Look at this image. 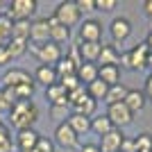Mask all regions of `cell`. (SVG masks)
Here are the masks:
<instances>
[{"label": "cell", "instance_id": "6da1fadb", "mask_svg": "<svg viewBox=\"0 0 152 152\" xmlns=\"http://www.w3.org/2000/svg\"><path fill=\"white\" fill-rule=\"evenodd\" d=\"M9 121L16 129H32V125L39 121V109L32 100H18L9 109Z\"/></svg>", "mask_w": 152, "mask_h": 152}, {"label": "cell", "instance_id": "7a4b0ae2", "mask_svg": "<svg viewBox=\"0 0 152 152\" xmlns=\"http://www.w3.org/2000/svg\"><path fill=\"white\" fill-rule=\"evenodd\" d=\"M148 55H150V48L145 45V41L136 43L132 50L121 52V66L127 70H141V68H145V64H148Z\"/></svg>", "mask_w": 152, "mask_h": 152}, {"label": "cell", "instance_id": "3957f363", "mask_svg": "<svg viewBox=\"0 0 152 152\" xmlns=\"http://www.w3.org/2000/svg\"><path fill=\"white\" fill-rule=\"evenodd\" d=\"M52 16L57 18L59 25L68 27V30H70V27H75V25H80V20H82V12L77 9L75 0H64V2H59Z\"/></svg>", "mask_w": 152, "mask_h": 152}, {"label": "cell", "instance_id": "277c9868", "mask_svg": "<svg viewBox=\"0 0 152 152\" xmlns=\"http://www.w3.org/2000/svg\"><path fill=\"white\" fill-rule=\"evenodd\" d=\"M30 50H32V55L39 59L41 66H57V64L61 61V57H64L61 45L52 43V41H48V43H43V45H32L30 43Z\"/></svg>", "mask_w": 152, "mask_h": 152}, {"label": "cell", "instance_id": "5b68a950", "mask_svg": "<svg viewBox=\"0 0 152 152\" xmlns=\"http://www.w3.org/2000/svg\"><path fill=\"white\" fill-rule=\"evenodd\" d=\"M37 9H39L37 0H12V5L5 14L12 20H30L37 14Z\"/></svg>", "mask_w": 152, "mask_h": 152}, {"label": "cell", "instance_id": "8992f818", "mask_svg": "<svg viewBox=\"0 0 152 152\" xmlns=\"http://www.w3.org/2000/svg\"><path fill=\"white\" fill-rule=\"evenodd\" d=\"M104 114H107V118L111 121V125H114L116 129H123V127L132 125V121H134V114L125 107V102L107 104V111H104Z\"/></svg>", "mask_w": 152, "mask_h": 152}, {"label": "cell", "instance_id": "52a82bcc", "mask_svg": "<svg viewBox=\"0 0 152 152\" xmlns=\"http://www.w3.org/2000/svg\"><path fill=\"white\" fill-rule=\"evenodd\" d=\"M102 23L98 18H86L80 25V43H100Z\"/></svg>", "mask_w": 152, "mask_h": 152}, {"label": "cell", "instance_id": "ba28073f", "mask_svg": "<svg viewBox=\"0 0 152 152\" xmlns=\"http://www.w3.org/2000/svg\"><path fill=\"white\" fill-rule=\"evenodd\" d=\"M55 143L66 150H73V148H80V136L70 129L68 123H59L55 127Z\"/></svg>", "mask_w": 152, "mask_h": 152}, {"label": "cell", "instance_id": "9c48e42d", "mask_svg": "<svg viewBox=\"0 0 152 152\" xmlns=\"http://www.w3.org/2000/svg\"><path fill=\"white\" fill-rule=\"evenodd\" d=\"M50 41V25L48 18H34L30 25V43L32 45H43Z\"/></svg>", "mask_w": 152, "mask_h": 152}, {"label": "cell", "instance_id": "30bf717a", "mask_svg": "<svg viewBox=\"0 0 152 152\" xmlns=\"http://www.w3.org/2000/svg\"><path fill=\"white\" fill-rule=\"evenodd\" d=\"M109 34H111V41H114L116 45L125 43L127 39L132 37V23H129L127 18H123V16H118V18L111 20V25H109Z\"/></svg>", "mask_w": 152, "mask_h": 152}, {"label": "cell", "instance_id": "8fae6325", "mask_svg": "<svg viewBox=\"0 0 152 152\" xmlns=\"http://www.w3.org/2000/svg\"><path fill=\"white\" fill-rule=\"evenodd\" d=\"M39 139H41V134H39L37 129H20V132L16 134L14 148H16L18 152H32L34 148H37Z\"/></svg>", "mask_w": 152, "mask_h": 152}, {"label": "cell", "instance_id": "7c38bea8", "mask_svg": "<svg viewBox=\"0 0 152 152\" xmlns=\"http://www.w3.org/2000/svg\"><path fill=\"white\" fill-rule=\"evenodd\" d=\"M32 82H34V77H32L25 68H9L5 75H2V82L0 84H2V86H14V89H16V86L32 84Z\"/></svg>", "mask_w": 152, "mask_h": 152}, {"label": "cell", "instance_id": "4fadbf2b", "mask_svg": "<svg viewBox=\"0 0 152 152\" xmlns=\"http://www.w3.org/2000/svg\"><path fill=\"white\" fill-rule=\"evenodd\" d=\"M123 139H125V134H123V129H111L109 134H104V136H100V150L102 152H121V143Z\"/></svg>", "mask_w": 152, "mask_h": 152}, {"label": "cell", "instance_id": "5bb4252c", "mask_svg": "<svg viewBox=\"0 0 152 152\" xmlns=\"http://www.w3.org/2000/svg\"><path fill=\"white\" fill-rule=\"evenodd\" d=\"M59 77H57V70H55V66H41L39 64L37 70H34V84H43L45 89L48 86H52V84H57Z\"/></svg>", "mask_w": 152, "mask_h": 152}, {"label": "cell", "instance_id": "9a60e30c", "mask_svg": "<svg viewBox=\"0 0 152 152\" xmlns=\"http://www.w3.org/2000/svg\"><path fill=\"white\" fill-rule=\"evenodd\" d=\"M100 66H121V50L116 43H102V52L98 57Z\"/></svg>", "mask_w": 152, "mask_h": 152}, {"label": "cell", "instance_id": "2e32d148", "mask_svg": "<svg viewBox=\"0 0 152 152\" xmlns=\"http://www.w3.org/2000/svg\"><path fill=\"white\" fill-rule=\"evenodd\" d=\"M48 25H50V41L52 43L61 45V43H66V41L70 39V30L64 27V25H59L55 16H48Z\"/></svg>", "mask_w": 152, "mask_h": 152}, {"label": "cell", "instance_id": "e0dca14e", "mask_svg": "<svg viewBox=\"0 0 152 152\" xmlns=\"http://www.w3.org/2000/svg\"><path fill=\"white\" fill-rule=\"evenodd\" d=\"M123 102H125V107L129 109L132 114H136V111H141V109L145 107L148 98H145V93H143V91H139V89H129Z\"/></svg>", "mask_w": 152, "mask_h": 152}, {"label": "cell", "instance_id": "ac0fdd59", "mask_svg": "<svg viewBox=\"0 0 152 152\" xmlns=\"http://www.w3.org/2000/svg\"><path fill=\"white\" fill-rule=\"evenodd\" d=\"M45 100L50 102V107H52V104H68V91L57 82V84H52V86L45 89ZM68 107H70V104H68Z\"/></svg>", "mask_w": 152, "mask_h": 152}, {"label": "cell", "instance_id": "d6986e66", "mask_svg": "<svg viewBox=\"0 0 152 152\" xmlns=\"http://www.w3.org/2000/svg\"><path fill=\"white\" fill-rule=\"evenodd\" d=\"M98 80L107 86L121 84V66H98Z\"/></svg>", "mask_w": 152, "mask_h": 152}, {"label": "cell", "instance_id": "ffe728a7", "mask_svg": "<svg viewBox=\"0 0 152 152\" xmlns=\"http://www.w3.org/2000/svg\"><path fill=\"white\" fill-rule=\"evenodd\" d=\"M77 48H80V55H82L84 64H95L102 52V41L100 43H80L77 41Z\"/></svg>", "mask_w": 152, "mask_h": 152}, {"label": "cell", "instance_id": "44dd1931", "mask_svg": "<svg viewBox=\"0 0 152 152\" xmlns=\"http://www.w3.org/2000/svg\"><path fill=\"white\" fill-rule=\"evenodd\" d=\"M70 125V129L77 134V136H84V134L91 132V118L86 116H80V114H70V118L66 121Z\"/></svg>", "mask_w": 152, "mask_h": 152}, {"label": "cell", "instance_id": "7402d4cb", "mask_svg": "<svg viewBox=\"0 0 152 152\" xmlns=\"http://www.w3.org/2000/svg\"><path fill=\"white\" fill-rule=\"evenodd\" d=\"M114 129V125H111V121L107 118V114H100V116H93L91 118V132H95L98 136H104V134H109Z\"/></svg>", "mask_w": 152, "mask_h": 152}, {"label": "cell", "instance_id": "603a6c76", "mask_svg": "<svg viewBox=\"0 0 152 152\" xmlns=\"http://www.w3.org/2000/svg\"><path fill=\"white\" fill-rule=\"evenodd\" d=\"M5 48H7V52H9L12 59H20L27 50H30V41H25V39H12Z\"/></svg>", "mask_w": 152, "mask_h": 152}, {"label": "cell", "instance_id": "cb8c5ba5", "mask_svg": "<svg viewBox=\"0 0 152 152\" xmlns=\"http://www.w3.org/2000/svg\"><path fill=\"white\" fill-rule=\"evenodd\" d=\"M77 80L84 84H91L98 80V64H82L80 68H77Z\"/></svg>", "mask_w": 152, "mask_h": 152}, {"label": "cell", "instance_id": "d4e9b609", "mask_svg": "<svg viewBox=\"0 0 152 152\" xmlns=\"http://www.w3.org/2000/svg\"><path fill=\"white\" fill-rule=\"evenodd\" d=\"M127 86L125 84H114V86H109V91H107V98H104V102L107 104H116V102H123L125 100V95H127Z\"/></svg>", "mask_w": 152, "mask_h": 152}, {"label": "cell", "instance_id": "484cf974", "mask_svg": "<svg viewBox=\"0 0 152 152\" xmlns=\"http://www.w3.org/2000/svg\"><path fill=\"white\" fill-rule=\"evenodd\" d=\"M84 89H86V93H89L91 98H93V100L98 102V100H104V98H107V91H109V86H107L104 82H100V80H95V82L86 84Z\"/></svg>", "mask_w": 152, "mask_h": 152}, {"label": "cell", "instance_id": "4316f807", "mask_svg": "<svg viewBox=\"0 0 152 152\" xmlns=\"http://www.w3.org/2000/svg\"><path fill=\"white\" fill-rule=\"evenodd\" d=\"M30 25H32V20H14L12 23V39L30 41Z\"/></svg>", "mask_w": 152, "mask_h": 152}, {"label": "cell", "instance_id": "83f0119b", "mask_svg": "<svg viewBox=\"0 0 152 152\" xmlns=\"http://www.w3.org/2000/svg\"><path fill=\"white\" fill-rule=\"evenodd\" d=\"M12 23L14 20L2 12V16H0V45H7L12 41Z\"/></svg>", "mask_w": 152, "mask_h": 152}, {"label": "cell", "instance_id": "f1b7e54d", "mask_svg": "<svg viewBox=\"0 0 152 152\" xmlns=\"http://www.w3.org/2000/svg\"><path fill=\"white\" fill-rule=\"evenodd\" d=\"M70 114H73V111H70L68 104H52V107H50V118H52V121H57V125H59V123H66L70 118Z\"/></svg>", "mask_w": 152, "mask_h": 152}, {"label": "cell", "instance_id": "f546056e", "mask_svg": "<svg viewBox=\"0 0 152 152\" xmlns=\"http://www.w3.org/2000/svg\"><path fill=\"white\" fill-rule=\"evenodd\" d=\"M57 70V77H66V75H77V66L70 61L68 57H61V61L55 66Z\"/></svg>", "mask_w": 152, "mask_h": 152}, {"label": "cell", "instance_id": "4dcf8cb0", "mask_svg": "<svg viewBox=\"0 0 152 152\" xmlns=\"http://www.w3.org/2000/svg\"><path fill=\"white\" fill-rule=\"evenodd\" d=\"M14 150V141H12V132L9 125H0V152H12Z\"/></svg>", "mask_w": 152, "mask_h": 152}, {"label": "cell", "instance_id": "1f68e13d", "mask_svg": "<svg viewBox=\"0 0 152 152\" xmlns=\"http://www.w3.org/2000/svg\"><path fill=\"white\" fill-rule=\"evenodd\" d=\"M134 143H136V150L139 152H152V134L143 132L139 136H134Z\"/></svg>", "mask_w": 152, "mask_h": 152}, {"label": "cell", "instance_id": "d6a6232c", "mask_svg": "<svg viewBox=\"0 0 152 152\" xmlns=\"http://www.w3.org/2000/svg\"><path fill=\"white\" fill-rule=\"evenodd\" d=\"M59 84H61V86H64L66 91H68V93L82 86V82L77 80V75H66V77H59Z\"/></svg>", "mask_w": 152, "mask_h": 152}, {"label": "cell", "instance_id": "836d02e7", "mask_svg": "<svg viewBox=\"0 0 152 152\" xmlns=\"http://www.w3.org/2000/svg\"><path fill=\"white\" fill-rule=\"evenodd\" d=\"M32 152H55V141H50L48 136H41L37 143V148Z\"/></svg>", "mask_w": 152, "mask_h": 152}, {"label": "cell", "instance_id": "e575fe53", "mask_svg": "<svg viewBox=\"0 0 152 152\" xmlns=\"http://www.w3.org/2000/svg\"><path fill=\"white\" fill-rule=\"evenodd\" d=\"M118 0H95V12H114Z\"/></svg>", "mask_w": 152, "mask_h": 152}, {"label": "cell", "instance_id": "d590c367", "mask_svg": "<svg viewBox=\"0 0 152 152\" xmlns=\"http://www.w3.org/2000/svg\"><path fill=\"white\" fill-rule=\"evenodd\" d=\"M75 5L80 12H95V0H75Z\"/></svg>", "mask_w": 152, "mask_h": 152}, {"label": "cell", "instance_id": "8d00e7d4", "mask_svg": "<svg viewBox=\"0 0 152 152\" xmlns=\"http://www.w3.org/2000/svg\"><path fill=\"white\" fill-rule=\"evenodd\" d=\"M121 152H139L136 150V143H134V139H129V136H125L121 143Z\"/></svg>", "mask_w": 152, "mask_h": 152}, {"label": "cell", "instance_id": "74e56055", "mask_svg": "<svg viewBox=\"0 0 152 152\" xmlns=\"http://www.w3.org/2000/svg\"><path fill=\"white\" fill-rule=\"evenodd\" d=\"M14 59L9 57V52H7L5 45H0V66H7V64H12Z\"/></svg>", "mask_w": 152, "mask_h": 152}, {"label": "cell", "instance_id": "f35d334b", "mask_svg": "<svg viewBox=\"0 0 152 152\" xmlns=\"http://www.w3.org/2000/svg\"><path fill=\"white\" fill-rule=\"evenodd\" d=\"M143 93H145V98L152 102V73L145 77V86H143Z\"/></svg>", "mask_w": 152, "mask_h": 152}, {"label": "cell", "instance_id": "ab89813d", "mask_svg": "<svg viewBox=\"0 0 152 152\" xmlns=\"http://www.w3.org/2000/svg\"><path fill=\"white\" fill-rule=\"evenodd\" d=\"M9 109H12V104L5 100V95H2V89H0V114H9Z\"/></svg>", "mask_w": 152, "mask_h": 152}, {"label": "cell", "instance_id": "60d3db41", "mask_svg": "<svg viewBox=\"0 0 152 152\" xmlns=\"http://www.w3.org/2000/svg\"><path fill=\"white\" fill-rule=\"evenodd\" d=\"M80 152H102V150L95 143H84V145H80Z\"/></svg>", "mask_w": 152, "mask_h": 152}, {"label": "cell", "instance_id": "b9f144b4", "mask_svg": "<svg viewBox=\"0 0 152 152\" xmlns=\"http://www.w3.org/2000/svg\"><path fill=\"white\" fill-rule=\"evenodd\" d=\"M143 14H145L148 20H152V0H145V2H143Z\"/></svg>", "mask_w": 152, "mask_h": 152}, {"label": "cell", "instance_id": "7bdbcfd3", "mask_svg": "<svg viewBox=\"0 0 152 152\" xmlns=\"http://www.w3.org/2000/svg\"><path fill=\"white\" fill-rule=\"evenodd\" d=\"M145 45L150 48V52H152V30L148 32V37H145Z\"/></svg>", "mask_w": 152, "mask_h": 152}, {"label": "cell", "instance_id": "ee69618b", "mask_svg": "<svg viewBox=\"0 0 152 152\" xmlns=\"http://www.w3.org/2000/svg\"><path fill=\"white\" fill-rule=\"evenodd\" d=\"M145 68H150V70H152V52L148 55V64H145Z\"/></svg>", "mask_w": 152, "mask_h": 152}, {"label": "cell", "instance_id": "f6af8a7d", "mask_svg": "<svg viewBox=\"0 0 152 152\" xmlns=\"http://www.w3.org/2000/svg\"><path fill=\"white\" fill-rule=\"evenodd\" d=\"M0 82H2V73H0Z\"/></svg>", "mask_w": 152, "mask_h": 152}, {"label": "cell", "instance_id": "bcb514c9", "mask_svg": "<svg viewBox=\"0 0 152 152\" xmlns=\"http://www.w3.org/2000/svg\"><path fill=\"white\" fill-rule=\"evenodd\" d=\"M0 16H2V9H0Z\"/></svg>", "mask_w": 152, "mask_h": 152}, {"label": "cell", "instance_id": "7dc6e473", "mask_svg": "<svg viewBox=\"0 0 152 152\" xmlns=\"http://www.w3.org/2000/svg\"><path fill=\"white\" fill-rule=\"evenodd\" d=\"M0 125H2V121H0Z\"/></svg>", "mask_w": 152, "mask_h": 152}]
</instances>
